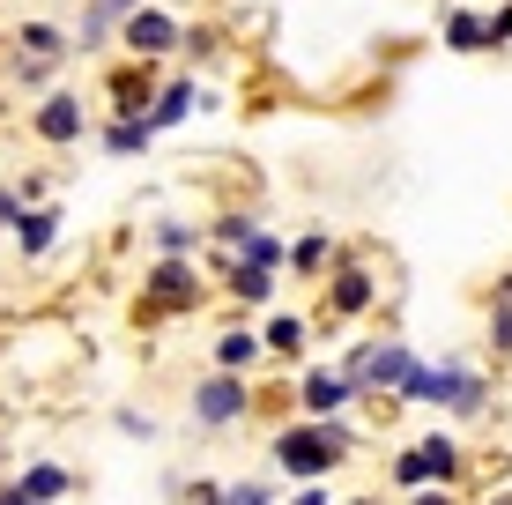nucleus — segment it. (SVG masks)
<instances>
[{"label": "nucleus", "mask_w": 512, "mask_h": 505, "mask_svg": "<svg viewBox=\"0 0 512 505\" xmlns=\"http://www.w3.org/2000/svg\"><path fill=\"white\" fill-rule=\"evenodd\" d=\"M357 446H364L357 409H342V416H275V424H268V468L282 483L334 476V468H349Z\"/></svg>", "instance_id": "1"}, {"label": "nucleus", "mask_w": 512, "mask_h": 505, "mask_svg": "<svg viewBox=\"0 0 512 505\" xmlns=\"http://www.w3.org/2000/svg\"><path fill=\"white\" fill-rule=\"evenodd\" d=\"M208 298H216V283H208L201 253H149V268H141V298H134V320H141V327H171V320H193Z\"/></svg>", "instance_id": "2"}, {"label": "nucleus", "mask_w": 512, "mask_h": 505, "mask_svg": "<svg viewBox=\"0 0 512 505\" xmlns=\"http://www.w3.org/2000/svg\"><path fill=\"white\" fill-rule=\"evenodd\" d=\"M401 409H438V416H453V424H475V416H490V372L475 357L416 364L409 387H401Z\"/></svg>", "instance_id": "3"}, {"label": "nucleus", "mask_w": 512, "mask_h": 505, "mask_svg": "<svg viewBox=\"0 0 512 505\" xmlns=\"http://www.w3.org/2000/svg\"><path fill=\"white\" fill-rule=\"evenodd\" d=\"M253 416H260V379H245V372H216V364H208V372L193 379V394H186L193 431H238V424H253Z\"/></svg>", "instance_id": "4"}, {"label": "nucleus", "mask_w": 512, "mask_h": 505, "mask_svg": "<svg viewBox=\"0 0 512 505\" xmlns=\"http://www.w3.org/2000/svg\"><path fill=\"white\" fill-rule=\"evenodd\" d=\"M468 476V446L461 431L431 424L423 439H409L394 461H386V491H416V483H461Z\"/></svg>", "instance_id": "5"}, {"label": "nucleus", "mask_w": 512, "mask_h": 505, "mask_svg": "<svg viewBox=\"0 0 512 505\" xmlns=\"http://www.w3.org/2000/svg\"><path fill=\"white\" fill-rule=\"evenodd\" d=\"M379 268L364 260V246H342L334 253V268L320 275V312L327 320H342V327H357V320H372L379 312Z\"/></svg>", "instance_id": "6"}, {"label": "nucleus", "mask_w": 512, "mask_h": 505, "mask_svg": "<svg viewBox=\"0 0 512 505\" xmlns=\"http://www.w3.org/2000/svg\"><path fill=\"white\" fill-rule=\"evenodd\" d=\"M23 127H30V142H38V149H82V142H90V127H97V104L82 90H67V82H52L45 97H30Z\"/></svg>", "instance_id": "7"}, {"label": "nucleus", "mask_w": 512, "mask_h": 505, "mask_svg": "<svg viewBox=\"0 0 512 505\" xmlns=\"http://www.w3.org/2000/svg\"><path fill=\"white\" fill-rule=\"evenodd\" d=\"M201 268H208V283L223 290V305H231V312H268L282 298V268H260V260H245V253L201 260Z\"/></svg>", "instance_id": "8"}, {"label": "nucleus", "mask_w": 512, "mask_h": 505, "mask_svg": "<svg viewBox=\"0 0 512 505\" xmlns=\"http://www.w3.org/2000/svg\"><path fill=\"white\" fill-rule=\"evenodd\" d=\"M179 38H186V15L164 0H141L134 15H119V52H134V60H179Z\"/></svg>", "instance_id": "9"}, {"label": "nucleus", "mask_w": 512, "mask_h": 505, "mask_svg": "<svg viewBox=\"0 0 512 505\" xmlns=\"http://www.w3.org/2000/svg\"><path fill=\"white\" fill-rule=\"evenodd\" d=\"M193 112H216V90H208L201 75H164V82H156V97L141 104V119L156 127V142H164V134H179Z\"/></svg>", "instance_id": "10"}, {"label": "nucleus", "mask_w": 512, "mask_h": 505, "mask_svg": "<svg viewBox=\"0 0 512 505\" xmlns=\"http://www.w3.org/2000/svg\"><path fill=\"white\" fill-rule=\"evenodd\" d=\"M342 409H364V394L349 387L334 364H297V387H290V416H342Z\"/></svg>", "instance_id": "11"}, {"label": "nucleus", "mask_w": 512, "mask_h": 505, "mask_svg": "<svg viewBox=\"0 0 512 505\" xmlns=\"http://www.w3.org/2000/svg\"><path fill=\"white\" fill-rule=\"evenodd\" d=\"M156 82H164V60H134V52H119V60L104 67V82H97V104H104V112H141V104L156 97Z\"/></svg>", "instance_id": "12"}, {"label": "nucleus", "mask_w": 512, "mask_h": 505, "mask_svg": "<svg viewBox=\"0 0 512 505\" xmlns=\"http://www.w3.org/2000/svg\"><path fill=\"white\" fill-rule=\"evenodd\" d=\"M208 364H216V372H245V379L268 372V350H260V320H253V312H238V320L208 342Z\"/></svg>", "instance_id": "13"}, {"label": "nucleus", "mask_w": 512, "mask_h": 505, "mask_svg": "<svg viewBox=\"0 0 512 505\" xmlns=\"http://www.w3.org/2000/svg\"><path fill=\"white\" fill-rule=\"evenodd\" d=\"M15 260H52L60 253V238H67V208L60 201H30L23 216H15Z\"/></svg>", "instance_id": "14"}, {"label": "nucleus", "mask_w": 512, "mask_h": 505, "mask_svg": "<svg viewBox=\"0 0 512 505\" xmlns=\"http://www.w3.org/2000/svg\"><path fill=\"white\" fill-rule=\"evenodd\" d=\"M253 320H260V350H268V364H290V372H297V364H305V350H312V312H253Z\"/></svg>", "instance_id": "15"}, {"label": "nucleus", "mask_w": 512, "mask_h": 505, "mask_svg": "<svg viewBox=\"0 0 512 505\" xmlns=\"http://www.w3.org/2000/svg\"><path fill=\"white\" fill-rule=\"evenodd\" d=\"M90 142L112 156V164H134V156H149V149H156V127H149L141 112H104L97 127H90Z\"/></svg>", "instance_id": "16"}, {"label": "nucleus", "mask_w": 512, "mask_h": 505, "mask_svg": "<svg viewBox=\"0 0 512 505\" xmlns=\"http://www.w3.org/2000/svg\"><path fill=\"white\" fill-rule=\"evenodd\" d=\"M334 231H320V223H312V231H297L290 246H282V283H320V275L334 268Z\"/></svg>", "instance_id": "17"}, {"label": "nucleus", "mask_w": 512, "mask_h": 505, "mask_svg": "<svg viewBox=\"0 0 512 505\" xmlns=\"http://www.w3.org/2000/svg\"><path fill=\"white\" fill-rule=\"evenodd\" d=\"M8 52H23V60H75V38H67L60 15H23L8 30Z\"/></svg>", "instance_id": "18"}, {"label": "nucleus", "mask_w": 512, "mask_h": 505, "mask_svg": "<svg viewBox=\"0 0 512 505\" xmlns=\"http://www.w3.org/2000/svg\"><path fill=\"white\" fill-rule=\"evenodd\" d=\"M15 491H23V498H38V505H67V498H75L82 491V476H75V468H67V461H23V468H15Z\"/></svg>", "instance_id": "19"}, {"label": "nucleus", "mask_w": 512, "mask_h": 505, "mask_svg": "<svg viewBox=\"0 0 512 505\" xmlns=\"http://www.w3.org/2000/svg\"><path fill=\"white\" fill-rule=\"evenodd\" d=\"M260 223H268V216H253V208H223V216H208V246H201V260H223V253H253Z\"/></svg>", "instance_id": "20"}, {"label": "nucleus", "mask_w": 512, "mask_h": 505, "mask_svg": "<svg viewBox=\"0 0 512 505\" xmlns=\"http://www.w3.org/2000/svg\"><path fill=\"white\" fill-rule=\"evenodd\" d=\"M67 38H75V60H97V52H112V45H119V23L97 8V0H82V15L67 23Z\"/></svg>", "instance_id": "21"}, {"label": "nucleus", "mask_w": 512, "mask_h": 505, "mask_svg": "<svg viewBox=\"0 0 512 505\" xmlns=\"http://www.w3.org/2000/svg\"><path fill=\"white\" fill-rule=\"evenodd\" d=\"M201 246H208L201 216H156L149 223V253H201Z\"/></svg>", "instance_id": "22"}, {"label": "nucleus", "mask_w": 512, "mask_h": 505, "mask_svg": "<svg viewBox=\"0 0 512 505\" xmlns=\"http://www.w3.org/2000/svg\"><path fill=\"white\" fill-rule=\"evenodd\" d=\"M438 45L461 52V60L490 52V45H483V8H446V15H438Z\"/></svg>", "instance_id": "23"}, {"label": "nucleus", "mask_w": 512, "mask_h": 505, "mask_svg": "<svg viewBox=\"0 0 512 505\" xmlns=\"http://www.w3.org/2000/svg\"><path fill=\"white\" fill-rule=\"evenodd\" d=\"M60 75H67V60H23V52H8V90L15 97H45Z\"/></svg>", "instance_id": "24"}, {"label": "nucleus", "mask_w": 512, "mask_h": 505, "mask_svg": "<svg viewBox=\"0 0 512 505\" xmlns=\"http://www.w3.org/2000/svg\"><path fill=\"white\" fill-rule=\"evenodd\" d=\"M483 350L498 357V364H512V298H490V312H483Z\"/></svg>", "instance_id": "25"}, {"label": "nucleus", "mask_w": 512, "mask_h": 505, "mask_svg": "<svg viewBox=\"0 0 512 505\" xmlns=\"http://www.w3.org/2000/svg\"><path fill=\"white\" fill-rule=\"evenodd\" d=\"M223 505H282V491H275V476H223Z\"/></svg>", "instance_id": "26"}, {"label": "nucleus", "mask_w": 512, "mask_h": 505, "mask_svg": "<svg viewBox=\"0 0 512 505\" xmlns=\"http://www.w3.org/2000/svg\"><path fill=\"white\" fill-rule=\"evenodd\" d=\"M179 60H193V67H216V60H223V30H216V23H186Z\"/></svg>", "instance_id": "27"}, {"label": "nucleus", "mask_w": 512, "mask_h": 505, "mask_svg": "<svg viewBox=\"0 0 512 505\" xmlns=\"http://www.w3.org/2000/svg\"><path fill=\"white\" fill-rule=\"evenodd\" d=\"M112 431H119V439H134V446H156V416H149V409H134V402H119V409H112Z\"/></svg>", "instance_id": "28"}, {"label": "nucleus", "mask_w": 512, "mask_h": 505, "mask_svg": "<svg viewBox=\"0 0 512 505\" xmlns=\"http://www.w3.org/2000/svg\"><path fill=\"white\" fill-rule=\"evenodd\" d=\"M171 498L179 505H223V476H171Z\"/></svg>", "instance_id": "29"}, {"label": "nucleus", "mask_w": 512, "mask_h": 505, "mask_svg": "<svg viewBox=\"0 0 512 505\" xmlns=\"http://www.w3.org/2000/svg\"><path fill=\"white\" fill-rule=\"evenodd\" d=\"M401 505H468L461 483H416V491H401Z\"/></svg>", "instance_id": "30"}, {"label": "nucleus", "mask_w": 512, "mask_h": 505, "mask_svg": "<svg viewBox=\"0 0 512 505\" xmlns=\"http://www.w3.org/2000/svg\"><path fill=\"white\" fill-rule=\"evenodd\" d=\"M483 45H490V52H505V45H512V0L483 8Z\"/></svg>", "instance_id": "31"}, {"label": "nucleus", "mask_w": 512, "mask_h": 505, "mask_svg": "<svg viewBox=\"0 0 512 505\" xmlns=\"http://www.w3.org/2000/svg\"><path fill=\"white\" fill-rule=\"evenodd\" d=\"M282 505H342V498H334V483H327V476H312V483H297V491L282 498Z\"/></svg>", "instance_id": "32"}, {"label": "nucleus", "mask_w": 512, "mask_h": 505, "mask_svg": "<svg viewBox=\"0 0 512 505\" xmlns=\"http://www.w3.org/2000/svg\"><path fill=\"white\" fill-rule=\"evenodd\" d=\"M15 194H23V208H30V201H52V179H45V171H23V179H15Z\"/></svg>", "instance_id": "33"}, {"label": "nucleus", "mask_w": 512, "mask_h": 505, "mask_svg": "<svg viewBox=\"0 0 512 505\" xmlns=\"http://www.w3.org/2000/svg\"><path fill=\"white\" fill-rule=\"evenodd\" d=\"M15 216H23V194H15V179H0V231H15Z\"/></svg>", "instance_id": "34"}, {"label": "nucleus", "mask_w": 512, "mask_h": 505, "mask_svg": "<svg viewBox=\"0 0 512 505\" xmlns=\"http://www.w3.org/2000/svg\"><path fill=\"white\" fill-rule=\"evenodd\" d=\"M97 8H104V15H112V23H119V15H134V8H141V0H97Z\"/></svg>", "instance_id": "35"}, {"label": "nucleus", "mask_w": 512, "mask_h": 505, "mask_svg": "<svg viewBox=\"0 0 512 505\" xmlns=\"http://www.w3.org/2000/svg\"><path fill=\"white\" fill-rule=\"evenodd\" d=\"M468 505H512V483H505V491H483V498H468Z\"/></svg>", "instance_id": "36"}, {"label": "nucleus", "mask_w": 512, "mask_h": 505, "mask_svg": "<svg viewBox=\"0 0 512 505\" xmlns=\"http://www.w3.org/2000/svg\"><path fill=\"white\" fill-rule=\"evenodd\" d=\"M0 505H38V498H23L15 483H0Z\"/></svg>", "instance_id": "37"}, {"label": "nucleus", "mask_w": 512, "mask_h": 505, "mask_svg": "<svg viewBox=\"0 0 512 505\" xmlns=\"http://www.w3.org/2000/svg\"><path fill=\"white\" fill-rule=\"evenodd\" d=\"M15 112V90H8V82H0V119H8Z\"/></svg>", "instance_id": "38"}, {"label": "nucleus", "mask_w": 512, "mask_h": 505, "mask_svg": "<svg viewBox=\"0 0 512 505\" xmlns=\"http://www.w3.org/2000/svg\"><path fill=\"white\" fill-rule=\"evenodd\" d=\"M498 298H512V268H505V275H498Z\"/></svg>", "instance_id": "39"}, {"label": "nucleus", "mask_w": 512, "mask_h": 505, "mask_svg": "<svg viewBox=\"0 0 512 505\" xmlns=\"http://www.w3.org/2000/svg\"><path fill=\"white\" fill-rule=\"evenodd\" d=\"M349 505H379V498H349Z\"/></svg>", "instance_id": "40"}]
</instances>
